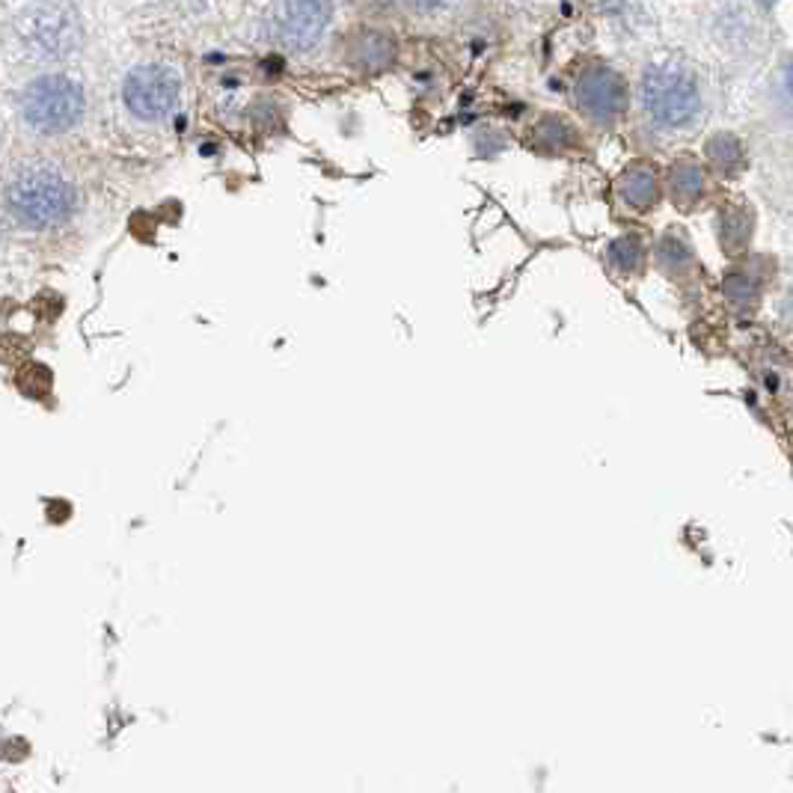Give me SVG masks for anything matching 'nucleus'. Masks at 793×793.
I'll return each mask as SVG.
<instances>
[{
    "label": "nucleus",
    "instance_id": "obj_16",
    "mask_svg": "<svg viewBox=\"0 0 793 793\" xmlns=\"http://www.w3.org/2000/svg\"><path fill=\"white\" fill-rule=\"evenodd\" d=\"M758 7H761V10H773L775 0H758Z\"/></svg>",
    "mask_w": 793,
    "mask_h": 793
},
{
    "label": "nucleus",
    "instance_id": "obj_7",
    "mask_svg": "<svg viewBox=\"0 0 793 793\" xmlns=\"http://www.w3.org/2000/svg\"><path fill=\"white\" fill-rule=\"evenodd\" d=\"M577 104L594 122H615L627 108V83L613 69L585 71L577 81Z\"/></svg>",
    "mask_w": 793,
    "mask_h": 793
},
{
    "label": "nucleus",
    "instance_id": "obj_4",
    "mask_svg": "<svg viewBox=\"0 0 793 793\" xmlns=\"http://www.w3.org/2000/svg\"><path fill=\"white\" fill-rule=\"evenodd\" d=\"M181 96L179 75L161 63H146L129 71V78L122 83V101L137 120L161 122L167 120Z\"/></svg>",
    "mask_w": 793,
    "mask_h": 793
},
{
    "label": "nucleus",
    "instance_id": "obj_14",
    "mask_svg": "<svg viewBox=\"0 0 793 793\" xmlns=\"http://www.w3.org/2000/svg\"><path fill=\"white\" fill-rule=\"evenodd\" d=\"M725 292L731 298L734 303H740V306H752L758 301V286L749 273H728L725 277Z\"/></svg>",
    "mask_w": 793,
    "mask_h": 793
},
{
    "label": "nucleus",
    "instance_id": "obj_6",
    "mask_svg": "<svg viewBox=\"0 0 793 793\" xmlns=\"http://www.w3.org/2000/svg\"><path fill=\"white\" fill-rule=\"evenodd\" d=\"M336 0H282L277 36L286 48L310 51L322 42L333 19Z\"/></svg>",
    "mask_w": 793,
    "mask_h": 793
},
{
    "label": "nucleus",
    "instance_id": "obj_18",
    "mask_svg": "<svg viewBox=\"0 0 793 793\" xmlns=\"http://www.w3.org/2000/svg\"><path fill=\"white\" fill-rule=\"evenodd\" d=\"M788 90H791V96H793V63L788 66Z\"/></svg>",
    "mask_w": 793,
    "mask_h": 793
},
{
    "label": "nucleus",
    "instance_id": "obj_10",
    "mask_svg": "<svg viewBox=\"0 0 793 793\" xmlns=\"http://www.w3.org/2000/svg\"><path fill=\"white\" fill-rule=\"evenodd\" d=\"M752 235V214L749 209H725L719 217V244L725 253H740L746 250Z\"/></svg>",
    "mask_w": 793,
    "mask_h": 793
},
{
    "label": "nucleus",
    "instance_id": "obj_15",
    "mask_svg": "<svg viewBox=\"0 0 793 793\" xmlns=\"http://www.w3.org/2000/svg\"><path fill=\"white\" fill-rule=\"evenodd\" d=\"M404 3L420 12H432V10H437V7H443L446 0H404Z\"/></svg>",
    "mask_w": 793,
    "mask_h": 793
},
{
    "label": "nucleus",
    "instance_id": "obj_17",
    "mask_svg": "<svg viewBox=\"0 0 793 793\" xmlns=\"http://www.w3.org/2000/svg\"><path fill=\"white\" fill-rule=\"evenodd\" d=\"M784 310H788V322L793 324V294H791V298H788V306H784Z\"/></svg>",
    "mask_w": 793,
    "mask_h": 793
},
{
    "label": "nucleus",
    "instance_id": "obj_8",
    "mask_svg": "<svg viewBox=\"0 0 793 793\" xmlns=\"http://www.w3.org/2000/svg\"><path fill=\"white\" fill-rule=\"evenodd\" d=\"M618 193L622 200L636 211L651 209L657 202V176H654L648 167H630L627 172H622L618 179Z\"/></svg>",
    "mask_w": 793,
    "mask_h": 793
},
{
    "label": "nucleus",
    "instance_id": "obj_2",
    "mask_svg": "<svg viewBox=\"0 0 793 793\" xmlns=\"http://www.w3.org/2000/svg\"><path fill=\"white\" fill-rule=\"evenodd\" d=\"M21 120L36 134H66L83 120L87 96L69 75H42L21 90Z\"/></svg>",
    "mask_w": 793,
    "mask_h": 793
},
{
    "label": "nucleus",
    "instance_id": "obj_9",
    "mask_svg": "<svg viewBox=\"0 0 793 793\" xmlns=\"http://www.w3.org/2000/svg\"><path fill=\"white\" fill-rule=\"evenodd\" d=\"M669 188H672V200L678 202L681 209H693L704 193L702 167L690 161L674 164L672 172H669Z\"/></svg>",
    "mask_w": 793,
    "mask_h": 793
},
{
    "label": "nucleus",
    "instance_id": "obj_3",
    "mask_svg": "<svg viewBox=\"0 0 793 793\" xmlns=\"http://www.w3.org/2000/svg\"><path fill=\"white\" fill-rule=\"evenodd\" d=\"M643 101L654 120L666 129L690 125L702 108L699 87L681 69H648L643 78Z\"/></svg>",
    "mask_w": 793,
    "mask_h": 793
},
{
    "label": "nucleus",
    "instance_id": "obj_12",
    "mask_svg": "<svg viewBox=\"0 0 793 793\" xmlns=\"http://www.w3.org/2000/svg\"><path fill=\"white\" fill-rule=\"evenodd\" d=\"M610 261L613 268L622 273H636L643 271L645 265V244L639 242V235H622L610 244Z\"/></svg>",
    "mask_w": 793,
    "mask_h": 793
},
{
    "label": "nucleus",
    "instance_id": "obj_11",
    "mask_svg": "<svg viewBox=\"0 0 793 793\" xmlns=\"http://www.w3.org/2000/svg\"><path fill=\"white\" fill-rule=\"evenodd\" d=\"M707 158H711L716 170L734 176V172L744 170L746 164L744 143L737 141L734 134H716V137H711V143H707Z\"/></svg>",
    "mask_w": 793,
    "mask_h": 793
},
{
    "label": "nucleus",
    "instance_id": "obj_5",
    "mask_svg": "<svg viewBox=\"0 0 793 793\" xmlns=\"http://www.w3.org/2000/svg\"><path fill=\"white\" fill-rule=\"evenodd\" d=\"M21 40L40 57H69L81 42L78 15L66 3H42L21 19Z\"/></svg>",
    "mask_w": 793,
    "mask_h": 793
},
{
    "label": "nucleus",
    "instance_id": "obj_1",
    "mask_svg": "<svg viewBox=\"0 0 793 793\" xmlns=\"http://www.w3.org/2000/svg\"><path fill=\"white\" fill-rule=\"evenodd\" d=\"M78 193L54 167H27L7 185V209L24 230H54L75 214Z\"/></svg>",
    "mask_w": 793,
    "mask_h": 793
},
{
    "label": "nucleus",
    "instance_id": "obj_13",
    "mask_svg": "<svg viewBox=\"0 0 793 793\" xmlns=\"http://www.w3.org/2000/svg\"><path fill=\"white\" fill-rule=\"evenodd\" d=\"M657 261L663 265L666 271L683 273L693 265V250H690V244L683 242L681 235H666L660 247H657Z\"/></svg>",
    "mask_w": 793,
    "mask_h": 793
}]
</instances>
